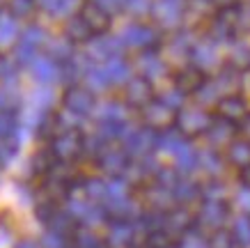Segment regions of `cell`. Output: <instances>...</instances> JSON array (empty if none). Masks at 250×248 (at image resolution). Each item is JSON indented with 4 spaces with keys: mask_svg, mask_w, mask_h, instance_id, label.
Here are the masks:
<instances>
[{
    "mask_svg": "<svg viewBox=\"0 0 250 248\" xmlns=\"http://www.w3.org/2000/svg\"><path fill=\"white\" fill-rule=\"evenodd\" d=\"M78 16H81L83 23L90 28L94 39L106 37L108 32L113 30V14H110L106 7H101L99 2H94V0H87L83 5V9L78 12Z\"/></svg>",
    "mask_w": 250,
    "mask_h": 248,
    "instance_id": "cell-7",
    "label": "cell"
},
{
    "mask_svg": "<svg viewBox=\"0 0 250 248\" xmlns=\"http://www.w3.org/2000/svg\"><path fill=\"white\" fill-rule=\"evenodd\" d=\"M170 81H172V85L182 92L184 97H195L197 92L209 83V74H205L200 67H195L193 62H188V65H184V67L174 69L172 76H170Z\"/></svg>",
    "mask_w": 250,
    "mask_h": 248,
    "instance_id": "cell-6",
    "label": "cell"
},
{
    "mask_svg": "<svg viewBox=\"0 0 250 248\" xmlns=\"http://www.w3.org/2000/svg\"><path fill=\"white\" fill-rule=\"evenodd\" d=\"M243 181H246V186L250 188V168H246V170H243Z\"/></svg>",
    "mask_w": 250,
    "mask_h": 248,
    "instance_id": "cell-18",
    "label": "cell"
},
{
    "mask_svg": "<svg viewBox=\"0 0 250 248\" xmlns=\"http://www.w3.org/2000/svg\"><path fill=\"white\" fill-rule=\"evenodd\" d=\"M184 5L186 0H149V19L156 30H184Z\"/></svg>",
    "mask_w": 250,
    "mask_h": 248,
    "instance_id": "cell-1",
    "label": "cell"
},
{
    "mask_svg": "<svg viewBox=\"0 0 250 248\" xmlns=\"http://www.w3.org/2000/svg\"><path fill=\"white\" fill-rule=\"evenodd\" d=\"M62 104H64L67 111H74V113H90L94 104H97V99H94V92L87 85L71 83L62 94Z\"/></svg>",
    "mask_w": 250,
    "mask_h": 248,
    "instance_id": "cell-9",
    "label": "cell"
},
{
    "mask_svg": "<svg viewBox=\"0 0 250 248\" xmlns=\"http://www.w3.org/2000/svg\"><path fill=\"white\" fill-rule=\"evenodd\" d=\"M94 2H99L101 7H106L110 14L115 9H124V5H126V0H94Z\"/></svg>",
    "mask_w": 250,
    "mask_h": 248,
    "instance_id": "cell-15",
    "label": "cell"
},
{
    "mask_svg": "<svg viewBox=\"0 0 250 248\" xmlns=\"http://www.w3.org/2000/svg\"><path fill=\"white\" fill-rule=\"evenodd\" d=\"M7 12L14 16L19 23L30 25L35 23V16L42 12L37 0H7Z\"/></svg>",
    "mask_w": 250,
    "mask_h": 248,
    "instance_id": "cell-12",
    "label": "cell"
},
{
    "mask_svg": "<svg viewBox=\"0 0 250 248\" xmlns=\"http://www.w3.org/2000/svg\"><path fill=\"white\" fill-rule=\"evenodd\" d=\"M216 14H218V7L213 5V0H186V5H184V30L205 32Z\"/></svg>",
    "mask_w": 250,
    "mask_h": 248,
    "instance_id": "cell-5",
    "label": "cell"
},
{
    "mask_svg": "<svg viewBox=\"0 0 250 248\" xmlns=\"http://www.w3.org/2000/svg\"><path fill=\"white\" fill-rule=\"evenodd\" d=\"M46 39H48V35H46L44 28L37 25V23H30V25L23 28V35L19 39V44L12 48V55L16 58V62L21 67H25L32 58H37L39 53H44Z\"/></svg>",
    "mask_w": 250,
    "mask_h": 248,
    "instance_id": "cell-3",
    "label": "cell"
},
{
    "mask_svg": "<svg viewBox=\"0 0 250 248\" xmlns=\"http://www.w3.org/2000/svg\"><path fill=\"white\" fill-rule=\"evenodd\" d=\"M156 97H159L156 85L140 74H133L129 81L122 85V101L126 106H131V108H140L143 111L145 106L149 101H154Z\"/></svg>",
    "mask_w": 250,
    "mask_h": 248,
    "instance_id": "cell-4",
    "label": "cell"
},
{
    "mask_svg": "<svg viewBox=\"0 0 250 248\" xmlns=\"http://www.w3.org/2000/svg\"><path fill=\"white\" fill-rule=\"evenodd\" d=\"M243 0H213V5L218 9H232V7H239Z\"/></svg>",
    "mask_w": 250,
    "mask_h": 248,
    "instance_id": "cell-17",
    "label": "cell"
},
{
    "mask_svg": "<svg viewBox=\"0 0 250 248\" xmlns=\"http://www.w3.org/2000/svg\"><path fill=\"white\" fill-rule=\"evenodd\" d=\"M23 28H25V25L16 21L7 9L0 12V51L12 53V48H14V46L19 44V39H21Z\"/></svg>",
    "mask_w": 250,
    "mask_h": 248,
    "instance_id": "cell-11",
    "label": "cell"
},
{
    "mask_svg": "<svg viewBox=\"0 0 250 248\" xmlns=\"http://www.w3.org/2000/svg\"><path fill=\"white\" fill-rule=\"evenodd\" d=\"M39 2V9H44L46 14H55V9H58V5H60V0H37Z\"/></svg>",
    "mask_w": 250,
    "mask_h": 248,
    "instance_id": "cell-16",
    "label": "cell"
},
{
    "mask_svg": "<svg viewBox=\"0 0 250 248\" xmlns=\"http://www.w3.org/2000/svg\"><path fill=\"white\" fill-rule=\"evenodd\" d=\"M120 42L124 46V51H136V53H145L152 51L159 46V30L154 28L152 23H129L124 30L120 32Z\"/></svg>",
    "mask_w": 250,
    "mask_h": 248,
    "instance_id": "cell-2",
    "label": "cell"
},
{
    "mask_svg": "<svg viewBox=\"0 0 250 248\" xmlns=\"http://www.w3.org/2000/svg\"><path fill=\"white\" fill-rule=\"evenodd\" d=\"M21 71V65L16 62V58L12 53H2L0 51V83L7 85V83L16 81V76Z\"/></svg>",
    "mask_w": 250,
    "mask_h": 248,
    "instance_id": "cell-14",
    "label": "cell"
},
{
    "mask_svg": "<svg viewBox=\"0 0 250 248\" xmlns=\"http://www.w3.org/2000/svg\"><path fill=\"white\" fill-rule=\"evenodd\" d=\"M213 115L220 117V120H225V122L241 124V122L250 115L248 97H246L243 92H239V94H229V97H223L218 104L213 106Z\"/></svg>",
    "mask_w": 250,
    "mask_h": 248,
    "instance_id": "cell-8",
    "label": "cell"
},
{
    "mask_svg": "<svg viewBox=\"0 0 250 248\" xmlns=\"http://www.w3.org/2000/svg\"><path fill=\"white\" fill-rule=\"evenodd\" d=\"M23 69H28V74L39 83H55L58 78H62V62L53 60L46 53H39L37 58H32Z\"/></svg>",
    "mask_w": 250,
    "mask_h": 248,
    "instance_id": "cell-10",
    "label": "cell"
},
{
    "mask_svg": "<svg viewBox=\"0 0 250 248\" xmlns=\"http://www.w3.org/2000/svg\"><path fill=\"white\" fill-rule=\"evenodd\" d=\"M228 161L232 165H236V168H241V170H246V168H250V140L248 138H243V135H239V138H234L232 143L228 145Z\"/></svg>",
    "mask_w": 250,
    "mask_h": 248,
    "instance_id": "cell-13",
    "label": "cell"
}]
</instances>
